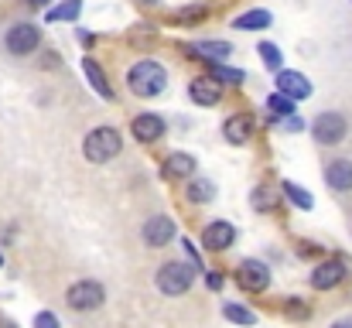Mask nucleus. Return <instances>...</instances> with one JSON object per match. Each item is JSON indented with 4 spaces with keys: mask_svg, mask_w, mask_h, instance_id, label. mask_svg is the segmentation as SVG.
Wrapping results in <instances>:
<instances>
[{
    "mask_svg": "<svg viewBox=\"0 0 352 328\" xmlns=\"http://www.w3.org/2000/svg\"><path fill=\"white\" fill-rule=\"evenodd\" d=\"M267 24H270V10H260V7H256V10L239 14V17L233 21L236 31H263Z\"/></svg>",
    "mask_w": 352,
    "mask_h": 328,
    "instance_id": "nucleus-19",
    "label": "nucleus"
},
{
    "mask_svg": "<svg viewBox=\"0 0 352 328\" xmlns=\"http://www.w3.org/2000/svg\"><path fill=\"white\" fill-rule=\"evenodd\" d=\"M82 72H86L89 86H93L103 100H113V89H110V83H107V72H103V65H100L96 58H86V62H82Z\"/></svg>",
    "mask_w": 352,
    "mask_h": 328,
    "instance_id": "nucleus-17",
    "label": "nucleus"
},
{
    "mask_svg": "<svg viewBox=\"0 0 352 328\" xmlns=\"http://www.w3.org/2000/svg\"><path fill=\"white\" fill-rule=\"evenodd\" d=\"M209 76H212L219 86H239V83L246 79L239 69H226V65H212V72H209Z\"/></svg>",
    "mask_w": 352,
    "mask_h": 328,
    "instance_id": "nucleus-23",
    "label": "nucleus"
},
{
    "mask_svg": "<svg viewBox=\"0 0 352 328\" xmlns=\"http://www.w3.org/2000/svg\"><path fill=\"white\" fill-rule=\"evenodd\" d=\"M3 45H7V52H10V55L24 58V55L38 52V45H41V31H38V24H31V21L10 24V28H7V38H3Z\"/></svg>",
    "mask_w": 352,
    "mask_h": 328,
    "instance_id": "nucleus-5",
    "label": "nucleus"
},
{
    "mask_svg": "<svg viewBox=\"0 0 352 328\" xmlns=\"http://www.w3.org/2000/svg\"><path fill=\"white\" fill-rule=\"evenodd\" d=\"M79 14H82V0H65L48 10V21H76Z\"/></svg>",
    "mask_w": 352,
    "mask_h": 328,
    "instance_id": "nucleus-21",
    "label": "nucleus"
},
{
    "mask_svg": "<svg viewBox=\"0 0 352 328\" xmlns=\"http://www.w3.org/2000/svg\"><path fill=\"white\" fill-rule=\"evenodd\" d=\"M277 93L280 96H287L291 103H298V100H308L311 96V83L301 76V72H291V69H277Z\"/></svg>",
    "mask_w": 352,
    "mask_h": 328,
    "instance_id": "nucleus-9",
    "label": "nucleus"
},
{
    "mask_svg": "<svg viewBox=\"0 0 352 328\" xmlns=\"http://www.w3.org/2000/svg\"><path fill=\"white\" fill-rule=\"evenodd\" d=\"M346 274H349V267L342 260H322L311 270V287L315 291H332V287H339L346 281Z\"/></svg>",
    "mask_w": 352,
    "mask_h": 328,
    "instance_id": "nucleus-8",
    "label": "nucleus"
},
{
    "mask_svg": "<svg viewBox=\"0 0 352 328\" xmlns=\"http://www.w3.org/2000/svg\"><path fill=\"white\" fill-rule=\"evenodd\" d=\"M0 328H17L14 322H7V318H0Z\"/></svg>",
    "mask_w": 352,
    "mask_h": 328,
    "instance_id": "nucleus-33",
    "label": "nucleus"
},
{
    "mask_svg": "<svg viewBox=\"0 0 352 328\" xmlns=\"http://www.w3.org/2000/svg\"><path fill=\"white\" fill-rule=\"evenodd\" d=\"M195 175V157L192 154H171L164 161V178H192Z\"/></svg>",
    "mask_w": 352,
    "mask_h": 328,
    "instance_id": "nucleus-18",
    "label": "nucleus"
},
{
    "mask_svg": "<svg viewBox=\"0 0 352 328\" xmlns=\"http://www.w3.org/2000/svg\"><path fill=\"white\" fill-rule=\"evenodd\" d=\"M250 202H253V209H256V212H260V209H274V195H270L267 188H256Z\"/></svg>",
    "mask_w": 352,
    "mask_h": 328,
    "instance_id": "nucleus-27",
    "label": "nucleus"
},
{
    "mask_svg": "<svg viewBox=\"0 0 352 328\" xmlns=\"http://www.w3.org/2000/svg\"><path fill=\"white\" fill-rule=\"evenodd\" d=\"M267 109H270L274 116H294V103H291L287 96H280V93L267 96Z\"/></svg>",
    "mask_w": 352,
    "mask_h": 328,
    "instance_id": "nucleus-25",
    "label": "nucleus"
},
{
    "mask_svg": "<svg viewBox=\"0 0 352 328\" xmlns=\"http://www.w3.org/2000/svg\"><path fill=\"white\" fill-rule=\"evenodd\" d=\"M223 133H226L230 144H246V140L253 137V120H250L246 113H236V116H230V120L223 123Z\"/></svg>",
    "mask_w": 352,
    "mask_h": 328,
    "instance_id": "nucleus-16",
    "label": "nucleus"
},
{
    "mask_svg": "<svg viewBox=\"0 0 352 328\" xmlns=\"http://www.w3.org/2000/svg\"><path fill=\"white\" fill-rule=\"evenodd\" d=\"M192 281H195V267H192V263H182V260H168V263H161V270H157V287H161L168 298L185 294V291L192 287Z\"/></svg>",
    "mask_w": 352,
    "mask_h": 328,
    "instance_id": "nucleus-3",
    "label": "nucleus"
},
{
    "mask_svg": "<svg viewBox=\"0 0 352 328\" xmlns=\"http://www.w3.org/2000/svg\"><path fill=\"white\" fill-rule=\"evenodd\" d=\"M103 301H107V287L100 281H76L65 291V305L72 311H96Z\"/></svg>",
    "mask_w": 352,
    "mask_h": 328,
    "instance_id": "nucleus-4",
    "label": "nucleus"
},
{
    "mask_svg": "<svg viewBox=\"0 0 352 328\" xmlns=\"http://www.w3.org/2000/svg\"><path fill=\"white\" fill-rule=\"evenodd\" d=\"M144 3H157V0H144Z\"/></svg>",
    "mask_w": 352,
    "mask_h": 328,
    "instance_id": "nucleus-36",
    "label": "nucleus"
},
{
    "mask_svg": "<svg viewBox=\"0 0 352 328\" xmlns=\"http://www.w3.org/2000/svg\"><path fill=\"white\" fill-rule=\"evenodd\" d=\"M223 315H226L230 322H236V325H253V322H256V315H253L250 308L233 305V301H230V305H223Z\"/></svg>",
    "mask_w": 352,
    "mask_h": 328,
    "instance_id": "nucleus-24",
    "label": "nucleus"
},
{
    "mask_svg": "<svg viewBox=\"0 0 352 328\" xmlns=\"http://www.w3.org/2000/svg\"><path fill=\"white\" fill-rule=\"evenodd\" d=\"M206 281H209V287H212V291H219V287H223V277H219V270H209V274H206Z\"/></svg>",
    "mask_w": 352,
    "mask_h": 328,
    "instance_id": "nucleus-31",
    "label": "nucleus"
},
{
    "mask_svg": "<svg viewBox=\"0 0 352 328\" xmlns=\"http://www.w3.org/2000/svg\"><path fill=\"white\" fill-rule=\"evenodd\" d=\"M120 147H123V137H120V130H113V127H96V130H89L86 140H82V154H86V161H93V164L113 161L120 154Z\"/></svg>",
    "mask_w": 352,
    "mask_h": 328,
    "instance_id": "nucleus-2",
    "label": "nucleus"
},
{
    "mask_svg": "<svg viewBox=\"0 0 352 328\" xmlns=\"http://www.w3.org/2000/svg\"><path fill=\"white\" fill-rule=\"evenodd\" d=\"M332 328H352V322H339V325H332Z\"/></svg>",
    "mask_w": 352,
    "mask_h": 328,
    "instance_id": "nucleus-35",
    "label": "nucleus"
},
{
    "mask_svg": "<svg viewBox=\"0 0 352 328\" xmlns=\"http://www.w3.org/2000/svg\"><path fill=\"white\" fill-rule=\"evenodd\" d=\"M287 315H294V318H305V315H308V308L301 305V298H294V301L287 305Z\"/></svg>",
    "mask_w": 352,
    "mask_h": 328,
    "instance_id": "nucleus-30",
    "label": "nucleus"
},
{
    "mask_svg": "<svg viewBox=\"0 0 352 328\" xmlns=\"http://www.w3.org/2000/svg\"><path fill=\"white\" fill-rule=\"evenodd\" d=\"M164 130H168V123H164L157 113H140V116H133V123H130V133H133L140 144H154V140H161Z\"/></svg>",
    "mask_w": 352,
    "mask_h": 328,
    "instance_id": "nucleus-10",
    "label": "nucleus"
},
{
    "mask_svg": "<svg viewBox=\"0 0 352 328\" xmlns=\"http://www.w3.org/2000/svg\"><path fill=\"white\" fill-rule=\"evenodd\" d=\"M34 328H58V318H55L52 311H41V315L34 318Z\"/></svg>",
    "mask_w": 352,
    "mask_h": 328,
    "instance_id": "nucleus-29",
    "label": "nucleus"
},
{
    "mask_svg": "<svg viewBox=\"0 0 352 328\" xmlns=\"http://www.w3.org/2000/svg\"><path fill=\"white\" fill-rule=\"evenodd\" d=\"M140 236H144V243H147V246L161 250V246H168V243L175 239V222H171L168 216H151L147 222H144Z\"/></svg>",
    "mask_w": 352,
    "mask_h": 328,
    "instance_id": "nucleus-11",
    "label": "nucleus"
},
{
    "mask_svg": "<svg viewBox=\"0 0 352 328\" xmlns=\"http://www.w3.org/2000/svg\"><path fill=\"white\" fill-rule=\"evenodd\" d=\"M188 202H195V206H202V202H212V195H216V185L209 182V178H195L192 185H188Z\"/></svg>",
    "mask_w": 352,
    "mask_h": 328,
    "instance_id": "nucleus-20",
    "label": "nucleus"
},
{
    "mask_svg": "<svg viewBox=\"0 0 352 328\" xmlns=\"http://www.w3.org/2000/svg\"><path fill=\"white\" fill-rule=\"evenodd\" d=\"M202 17H206V10H182V14H175L178 24H192V21H202Z\"/></svg>",
    "mask_w": 352,
    "mask_h": 328,
    "instance_id": "nucleus-28",
    "label": "nucleus"
},
{
    "mask_svg": "<svg viewBox=\"0 0 352 328\" xmlns=\"http://www.w3.org/2000/svg\"><path fill=\"white\" fill-rule=\"evenodd\" d=\"M311 133H315V140H318L322 147H332V144L346 140V133H349V123H346V116H342V113H336V109H325V113H318V116H315V123H311Z\"/></svg>",
    "mask_w": 352,
    "mask_h": 328,
    "instance_id": "nucleus-6",
    "label": "nucleus"
},
{
    "mask_svg": "<svg viewBox=\"0 0 352 328\" xmlns=\"http://www.w3.org/2000/svg\"><path fill=\"white\" fill-rule=\"evenodd\" d=\"M256 55L263 58V65H267V69H274V72L280 69V48H277V45H270V41H263V45L256 48Z\"/></svg>",
    "mask_w": 352,
    "mask_h": 328,
    "instance_id": "nucleus-26",
    "label": "nucleus"
},
{
    "mask_svg": "<svg viewBox=\"0 0 352 328\" xmlns=\"http://www.w3.org/2000/svg\"><path fill=\"white\" fill-rule=\"evenodd\" d=\"M126 86H130L133 96L151 100V96H161V93H164L168 72H164V65H157L154 58H144V62H137V65L126 72Z\"/></svg>",
    "mask_w": 352,
    "mask_h": 328,
    "instance_id": "nucleus-1",
    "label": "nucleus"
},
{
    "mask_svg": "<svg viewBox=\"0 0 352 328\" xmlns=\"http://www.w3.org/2000/svg\"><path fill=\"white\" fill-rule=\"evenodd\" d=\"M188 96H192L195 107H216L223 100V86L212 76H199V79L188 83Z\"/></svg>",
    "mask_w": 352,
    "mask_h": 328,
    "instance_id": "nucleus-12",
    "label": "nucleus"
},
{
    "mask_svg": "<svg viewBox=\"0 0 352 328\" xmlns=\"http://www.w3.org/2000/svg\"><path fill=\"white\" fill-rule=\"evenodd\" d=\"M325 182L332 192H352V161L339 157V161H329L325 164Z\"/></svg>",
    "mask_w": 352,
    "mask_h": 328,
    "instance_id": "nucleus-15",
    "label": "nucleus"
},
{
    "mask_svg": "<svg viewBox=\"0 0 352 328\" xmlns=\"http://www.w3.org/2000/svg\"><path fill=\"white\" fill-rule=\"evenodd\" d=\"M233 239H236V229H233V222H226V219H216V222H209V226L202 229L206 250H230Z\"/></svg>",
    "mask_w": 352,
    "mask_h": 328,
    "instance_id": "nucleus-13",
    "label": "nucleus"
},
{
    "mask_svg": "<svg viewBox=\"0 0 352 328\" xmlns=\"http://www.w3.org/2000/svg\"><path fill=\"white\" fill-rule=\"evenodd\" d=\"M236 281H239V287L243 291H267L270 287V267L267 263H260V260H243L239 263V270H236Z\"/></svg>",
    "mask_w": 352,
    "mask_h": 328,
    "instance_id": "nucleus-7",
    "label": "nucleus"
},
{
    "mask_svg": "<svg viewBox=\"0 0 352 328\" xmlns=\"http://www.w3.org/2000/svg\"><path fill=\"white\" fill-rule=\"evenodd\" d=\"M284 195H287L298 209H311V206H315V199H311L301 185H294V182H284Z\"/></svg>",
    "mask_w": 352,
    "mask_h": 328,
    "instance_id": "nucleus-22",
    "label": "nucleus"
},
{
    "mask_svg": "<svg viewBox=\"0 0 352 328\" xmlns=\"http://www.w3.org/2000/svg\"><path fill=\"white\" fill-rule=\"evenodd\" d=\"M185 55L212 62V65H223L226 55H233V48H230V41H199V45H185Z\"/></svg>",
    "mask_w": 352,
    "mask_h": 328,
    "instance_id": "nucleus-14",
    "label": "nucleus"
},
{
    "mask_svg": "<svg viewBox=\"0 0 352 328\" xmlns=\"http://www.w3.org/2000/svg\"><path fill=\"white\" fill-rule=\"evenodd\" d=\"M301 127H305V123H301L298 116H287V120H284V130H291V133H298Z\"/></svg>",
    "mask_w": 352,
    "mask_h": 328,
    "instance_id": "nucleus-32",
    "label": "nucleus"
},
{
    "mask_svg": "<svg viewBox=\"0 0 352 328\" xmlns=\"http://www.w3.org/2000/svg\"><path fill=\"white\" fill-rule=\"evenodd\" d=\"M28 3H34V7H45V3H48V0H28Z\"/></svg>",
    "mask_w": 352,
    "mask_h": 328,
    "instance_id": "nucleus-34",
    "label": "nucleus"
}]
</instances>
